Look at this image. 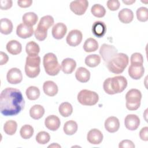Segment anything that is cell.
I'll return each mask as SVG.
<instances>
[{
	"mask_svg": "<svg viewBox=\"0 0 148 148\" xmlns=\"http://www.w3.org/2000/svg\"><path fill=\"white\" fill-rule=\"evenodd\" d=\"M25 102L21 91L16 88L8 87L0 95L1 113L5 116H15L24 108Z\"/></svg>",
	"mask_w": 148,
	"mask_h": 148,
	"instance_id": "obj_1",
	"label": "cell"
},
{
	"mask_svg": "<svg viewBox=\"0 0 148 148\" xmlns=\"http://www.w3.org/2000/svg\"><path fill=\"white\" fill-rule=\"evenodd\" d=\"M129 63L128 56L123 53H117L110 61L106 63L108 70L114 74L122 73Z\"/></svg>",
	"mask_w": 148,
	"mask_h": 148,
	"instance_id": "obj_2",
	"label": "cell"
},
{
	"mask_svg": "<svg viewBox=\"0 0 148 148\" xmlns=\"http://www.w3.org/2000/svg\"><path fill=\"white\" fill-rule=\"evenodd\" d=\"M43 64L45 72L50 76L57 75L61 69L56 56L52 53H47L44 56Z\"/></svg>",
	"mask_w": 148,
	"mask_h": 148,
	"instance_id": "obj_3",
	"label": "cell"
},
{
	"mask_svg": "<svg viewBox=\"0 0 148 148\" xmlns=\"http://www.w3.org/2000/svg\"><path fill=\"white\" fill-rule=\"evenodd\" d=\"M40 57L38 56H27L25 65V72L30 78H34L40 73Z\"/></svg>",
	"mask_w": 148,
	"mask_h": 148,
	"instance_id": "obj_4",
	"label": "cell"
},
{
	"mask_svg": "<svg viewBox=\"0 0 148 148\" xmlns=\"http://www.w3.org/2000/svg\"><path fill=\"white\" fill-rule=\"evenodd\" d=\"M141 92L136 88L130 90L125 95L126 108L129 110H136L140 105Z\"/></svg>",
	"mask_w": 148,
	"mask_h": 148,
	"instance_id": "obj_5",
	"label": "cell"
},
{
	"mask_svg": "<svg viewBox=\"0 0 148 148\" xmlns=\"http://www.w3.org/2000/svg\"><path fill=\"white\" fill-rule=\"evenodd\" d=\"M99 100L98 94L94 91L84 89L77 94L78 102L85 106H92L95 105Z\"/></svg>",
	"mask_w": 148,
	"mask_h": 148,
	"instance_id": "obj_6",
	"label": "cell"
},
{
	"mask_svg": "<svg viewBox=\"0 0 148 148\" xmlns=\"http://www.w3.org/2000/svg\"><path fill=\"white\" fill-rule=\"evenodd\" d=\"M110 86L114 94L122 92L127 86V80L123 76L110 77Z\"/></svg>",
	"mask_w": 148,
	"mask_h": 148,
	"instance_id": "obj_7",
	"label": "cell"
},
{
	"mask_svg": "<svg viewBox=\"0 0 148 148\" xmlns=\"http://www.w3.org/2000/svg\"><path fill=\"white\" fill-rule=\"evenodd\" d=\"M117 53V49L113 45L103 43L100 47L99 54L106 64Z\"/></svg>",
	"mask_w": 148,
	"mask_h": 148,
	"instance_id": "obj_8",
	"label": "cell"
},
{
	"mask_svg": "<svg viewBox=\"0 0 148 148\" xmlns=\"http://www.w3.org/2000/svg\"><path fill=\"white\" fill-rule=\"evenodd\" d=\"M88 6V2L87 0H76L71 2L70 9L75 14L81 16L84 14Z\"/></svg>",
	"mask_w": 148,
	"mask_h": 148,
	"instance_id": "obj_9",
	"label": "cell"
},
{
	"mask_svg": "<svg viewBox=\"0 0 148 148\" xmlns=\"http://www.w3.org/2000/svg\"><path fill=\"white\" fill-rule=\"evenodd\" d=\"M82 39L83 34L82 32L78 29H73L68 33L66 41L70 46L75 47L81 43Z\"/></svg>",
	"mask_w": 148,
	"mask_h": 148,
	"instance_id": "obj_10",
	"label": "cell"
},
{
	"mask_svg": "<svg viewBox=\"0 0 148 148\" xmlns=\"http://www.w3.org/2000/svg\"><path fill=\"white\" fill-rule=\"evenodd\" d=\"M8 82L10 84H16L21 83L23 80V75L21 71L17 68L9 69L6 75Z\"/></svg>",
	"mask_w": 148,
	"mask_h": 148,
	"instance_id": "obj_11",
	"label": "cell"
},
{
	"mask_svg": "<svg viewBox=\"0 0 148 148\" xmlns=\"http://www.w3.org/2000/svg\"><path fill=\"white\" fill-rule=\"evenodd\" d=\"M128 75L134 80L140 79L145 73V68L143 65L131 64L128 68Z\"/></svg>",
	"mask_w": 148,
	"mask_h": 148,
	"instance_id": "obj_12",
	"label": "cell"
},
{
	"mask_svg": "<svg viewBox=\"0 0 148 148\" xmlns=\"http://www.w3.org/2000/svg\"><path fill=\"white\" fill-rule=\"evenodd\" d=\"M34 28L24 23H21L17 25L16 28V34L17 36L23 39H26L31 37L34 34Z\"/></svg>",
	"mask_w": 148,
	"mask_h": 148,
	"instance_id": "obj_13",
	"label": "cell"
},
{
	"mask_svg": "<svg viewBox=\"0 0 148 148\" xmlns=\"http://www.w3.org/2000/svg\"><path fill=\"white\" fill-rule=\"evenodd\" d=\"M124 124L127 129L131 131H134L139 127L140 119L136 114H130L125 117Z\"/></svg>",
	"mask_w": 148,
	"mask_h": 148,
	"instance_id": "obj_14",
	"label": "cell"
},
{
	"mask_svg": "<svg viewBox=\"0 0 148 148\" xmlns=\"http://www.w3.org/2000/svg\"><path fill=\"white\" fill-rule=\"evenodd\" d=\"M87 139L88 142L92 145H98L103 140V134L99 130L94 128L88 131L87 135Z\"/></svg>",
	"mask_w": 148,
	"mask_h": 148,
	"instance_id": "obj_15",
	"label": "cell"
},
{
	"mask_svg": "<svg viewBox=\"0 0 148 148\" xmlns=\"http://www.w3.org/2000/svg\"><path fill=\"white\" fill-rule=\"evenodd\" d=\"M104 125L107 131L110 133H114L119 130L120 128V122L116 117L110 116L106 119Z\"/></svg>",
	"mask_w": 148,
	"mask_h": 148,
	"instance_id": "obj_16",
	"label": "cell"
},
{
	"mask_svg": "<svg viewBox=\"0 0 148 148\" xmlns=\"http://www.w3.org/2000/svg\"><path fill=\"white\" fill-rule=\"evenodd\" d=\"M67 28L66 25L62 23H58L52 28L51 34L54 38L61 39L64 37Z\"/></svg>",
	"mask_w": 148,
	"mask_h": 148,
	"instance_id": "obj_17",
	"label": "cell"
},
{
	"mask_svg": "<svg viewBox=\"0 0 148 148\" xmlns=\"http://www.w3.org/2000/svg\"><path fill=\"white\" fill-rule=\"evenodd\" d=\"M61 122L60 119L55 115H50L47 116L45 120L46 127L50 131H56L60 127Z\"/></svg>",
	"mask_w": 148,
	"mask_h": 148,
	"instance_id": "obj_18",
	"label": "cell"
},
{
	"mask_svg": "<svg viewBox=\"0 0 148 148\" xmlns=\"http://www.w3.org/2000/svg\"><path fill=\"white\" fill-rule=\"evenodd\" d=\"M61 66V70L65 74H71L75 69L76 62L72 58H66L62 60Z\"/></svg>",
	"mask_w": 148,
	"mask_h": 148,
	"instance_id": "obj_19",
	"label": "cell"
},
{
	"mask_svg": "<svg viewBox=\"0 0 148 148\" xmlns=\"http://www.w3.org/2000/svg\"><path fill=\"white\" fill-rule=\"evenodd\" d=\"M106 31V25L104 22L97 21L92 24V32L95 36L98 38H102L105 34Z\"/></svg>",
	"mask_w": 148,
	"mask_h": 148,
	"instance_id": "obj_20",
	"label": "cell"
},
{
	"mask_svg": "<svg viewBox=\"0 0 148 148\" xmlns=\"http://www.w3.org/2000/svg\"><path fill=\"white\" fill-rule=\"evenodd\" d=\"M43 90L45 94L50 97L55 96L58 91L57 85L51 80L46 81L43 83Z\"/></svg>",
	"mask_w": 148,
	"mask_h": 148,
	"instance_id": "obj_21",
	"label": "cell"
},
{
	"mask_svg": "<svg viewBox=\"0 0 148 148\" xmlns=\"http://www.w3.org/2000/svg\"><path fill=\"white\" fill-rule=\"evenodd\" d=\"M118 17L121 23L124 24H128L133 20L134 13L131 9L128 8H124L119 12Z\"/></svg>",
	"mask_w": 148,
	"mask_h": 148,
	"instance_id": "obj_22",
	"label": "cell"
},
{
	"mask_svg": "<svg viewBox=\"0 0 148 148\" xmlns=\"http://www.w3.org/2000/svg\"><path fill=\"white\" fill-rule=\"evenodd\" d=\"M7 51L12 55H17L21 52V44L16 40H11L6 44Z\"/></svg>",
	"mask_w": 148,
	"mask_h": 148,
	"instance_id": "obj_23",
	"label": "cell"
},
{
	"mask_svg": "<svg viewBox=\"0 0 148 148\" xmlns=\"http://www.w3.org/2000/svg\"><path fill=\"white\" fill-rule=\"evenodd\" d=\"M75 77L79 82L81 83H86L90 79V72L86 68L79 67L76 71Z\"/></svg>",
	"mask_w": 148,
	"mask_h": 148,
	"instance_id": "obj_24",
	"label": "cell"
},
{
	"mask_svg": "<svg viewBox=\"0 0 148 148\" xmlns=\"http://www.w3.org/2000/svg\"><path fill=\"white\" fill-rule=\"evenodd\" d=\"M54 21V18L52 16L50 15L45 16L40 18L37 28L47 31V29L53 25Z\"/></svg>",
	"mask_w": 148,
	"mask_h": 148,
	"instance_id": "obj_25",
	"label": "cell"
},
{
	"mask_svg": "<svg viewBox=\"0 0 148 148\" xmlns=\"http://www.w3.org/2000/svg\"><path fill=\"white\" fill-rule=\"evenodd\" d=\"M13 24L10 20L7 18H1L0 20V31L2 34H10L13 30Z\"/></svg>",
	"mask_w": 148,
	"mask_h": 148,
	"instance_id": "obj_26",
	"label": "cell"
},
{
	"mask_svg": "<svg viewBox=\"0 0 148 148\" xmlns=\"http://www.w3.org/2000/svg\"><path fill=\"white\" fill-rule=\"evenodd\" d=\"M45 113V109L40 105H35L30 108L29 116L35 120L42 118Z\"/></svg>",
	"mask_w": 148,
	"mask_h": 148,
	"instance_id": "obj_27",
	"label": "cell"
},
{
	"mask_svg": "<svg viewBox=\"0 0 148 148\" xmlns=\"http://www.w3.org/2000/svg\"><path fill=\"white\" fill-rule=\"evenodd\" d=\"M98 49V42L92 38H89L86 40L83 45V49L87 53L95 51Z\"/></svg>",
	"mask_w": 148,
	"mask_h": 148,
	"instance_id": "obj_28",
	"label": "cell"
},
{
	"mask_svg": "<svg viewBox=\"0 0 148 148\" xmlns=\"http://www.w3.org/2000/svg\"><path fill=\"white\" fill-rule=\"evenodd\" d=\"M77 128L78 125L77 123L74 120H69L64 124L63 130L66 135H72L76 132Z\"/></svg>",
	"mask_w": 148,
	"mask_h": 148,
	"instance_id": "obj_29",
	"label": "cell"
},
{
	"mask_svg": "<svg viewBox=\"0 0 148 148\" xmlns=\"http://www.w3.org/2000/svg\"><path fill=\"white\" fill-rule=\"evenodd\" d=\"M23 23L32 27L35 25L38 20V17L36 14L34 12L25 13L22 17Z\"/></svg>",
	"mask_w": 148,
	"mask_h": 148,
	"instance_id": "obj_30",
	"label": "cell"
},
{
	"mask_svg": "<svg viewBox=\"0 0 148 148\" xmlns=\"http://www.w3.org/2000/svg\"><path fill=\"white\" fill-rule=\"evenodd\" d=\"M25 51L28 56H38L40 51V47L34 41H30L26 45Z\"/></svg>",
	"mask_w": 148,
	"mask_h": 148,
	"instance_id": "obj_31",
	"label": "cell"
},
{
	"mask_svg": "<svg viewBox=\"0 0 148 148\" xmlns=\"http://www.w3.org/2000/svg\"><path fill=\"white\" fill-rule=\"evenodd\" d=\"M60 114L64 117H67L71 115L73 112V108L72 105L67 102H62L58 108Z\"/></svg>",
	"mask_w": 148,
	"mask_h": 148,
	"instance_id": "obj_32",
	"label": "cell"
},
{
	"mask_svg": "<svg viewBox=\"0 0 148 148\" xmlns=\"http://www.w3.org/2000/svg\"><path fill=\"white\" fill-rule=\"evenodd\" d=\"M17 124L16 121L12 120L7 121L3 125L4 132L9 135H14L17 131Z\"/></svg>",
	"mask_w": 148,
	"mask_h": 148,
	"instance_id": "obj_33",
	"label": "cell"
},
{
	"mask_svg": "<svg viewBox=\"0 0 148 148\" xmlns=\"http://www.w3.org/2000/svg\"><path fill=\"white\" fill-rule=\"evenodd\" d=\"M101 62V57L97 54H90L85 58V64L88 66L94 68L97 66Z\"/></svg>",
	"mask_w": 148,
	"mask_h": 148,
	"instance_id": "obj_34",
	"label": "cell"
},
{
	"mask_svg": "<svg viewBox=\"0 0 148 148\" xmlns=\"http://www.w3.org/2000/svg\"><path fill=\"white\" fill-rule=\"evenodd\" d=\"M34 130L33 127L29 124H25L21 127L20 134L21 136L24 139H28L31 138L34 134Z\"/></svg>",
	"mask_w": 148,
	"mask_h": 148,
	"instance_id": "obj_35",
	"label": "cell"
},
{
	"mask_svg": "<svg viewBox=\"0 0 148 148\" xmlns=\"http://www.w3.org/2000/svg\"><path fill=\"white\" fill-rule=\"evenodd\" d=\"M26 95L29 100H36L40 96V90L36 86H30L27 88Z\"/></svg>",
	"mask_w": 148,
	"mask_h": 148,
	"instance_id": "obj_36",
	"label": "cell"
},
{
	"mask_svg": "<svg viewBox=\"0 0 148 148\" xmlns=\"http://www.w3.org/2000/svg\"><path fill=\"white\" fill-rule=\"evenodd\" d=\"M91 12L95 17L101 18L105 15L106 10L102 5L100 4H94L91 7Z\"/></svg>",
	"mask_w": 148,
	"mask_h": 148,
	"instance_id": "obj_37",
	"label": "cell"
},
{
	"mask_svg": "<svg viewBox=\"0 0 148 148\" xmlns=\"http://www.w3.org/2000/svg\"><path fill=\"white\" fill-rule=\"evenodd\" d=\"M50 139L49 134L46 131H40L36 135V142L40 145H45L47 143Z\"/></svg>",
	"mask_w": 148,
	"mask_h": 148,
	"instance_id": "obj_38",
	"label": "cell"
},
{
	"mask_svg": "<svg viewBox=\"0 0 148 148\" xmlns=\"http://www.w3.org/2000/svg\"><path fill=\"white\" fill-rule=\"evenodd\" d=\"M137 19L140 22H145L148 20V10L146 7H140L136 10Z\"/></svg>",
	"mask_w": 148,
	"mask_h": 148,
	"instance_id": "obj_39",
	"label": "cell"
},
{
	"mask_svg": "<svg viewBox=\"0 0 148 148\" xmlns=\"http://www.w3.org/2000/svg\"><path fill=\"white\" fill-rule=\"evenodd\" d=\"M130 62H131V64L143 65V56L139 53H134L131 56Z\"/></svg>",
	"mask_w": 148,
	"mask_h": 148,
	"instance_id": "obj_40",
	"label": "cell"
},
{
	"mask_svg": "<svg viewBox=\"0 0 148 148\" xmlns=\"http://www.w3.org/2000/svg\"><path fill=\"white\" fill-rule=\"evenodd\" d=\"M34 34H35V37L37 40L39 41H43L47 37V31H43L36 28V29L34 32Z\"/></svg>",
	"mask_w": 148,
	"mask_h": 148,
	"instance_id": "obj_41",
	"label": "cell"
},
{
	"mask_svg": "<svg viewBox=\"0 0 148 148\" xmlns=\"http://www.w3.org/2000/svg\"><path fill=\"white\" fill-rule=\"evenodd\" d=\"M108 9L112 11H115L119 9L120 6V3L118 0H109L106 2Z\"/></svg>",
	"mask_w": 148,
	"mask_h": 148,
	"instance_id": "obj_42",
	"label": "cell"
},
{
	"mask_svg": "<svg viewBox=\"0 0 148 148\" xmlns=\"http://www.w3.org/2000/svg\"><path fill=\"white\" fill-rule=\"evenodd\" d=\"M103 88L105 92L110 95H113V92L112 90L111 86H110V77H109L105 80L103 83Z\"/></svg>",
	"mask_w": 148,
	"mask_h": 148,
	"instance_id": "obj_43",
	"label": "cell"
},
{
	"mask_svg": "<svg viewBox=\"0 0 148 148\" xmlns=\"http://www.w3.org/2000/svg\"><path fill=\"white\" fill-rule=\"evenodd\" d=\"M119 148H134L135 145L132 141L125 139L121 141L119 145Z\"/></svg>",
	"mask_w": 148,
	"mask_h": 148,
	"instance_id": "obj_44",
	"label": "cell"
},
{
	"mask_svg": "<svg viewBox=\"0 0 148 148\" xmlns=\"http://www.w3.org/2000/svg\"><path fill=\"white\" fill-rule=\"evenodd\" d=\"M13 5V2L11 0H1L0 8L2 10H8L10 9Z\"/></svg>",
	"mask_w": 148,
	"mask_h": 148,
	"instance_id": "obj_45",
	"label": "cell"
},
{
	"mask_svg": "<svg viewBox=\"0 0 148 148\" xmlns=\"http://www.w3.org/2000/svg\"><path fill=\"white\" fill-rule=\"evenodd\" d=\"M140 138L144 141L148 140V127H145L142 128L139 132Z\"/></svg>",
	"mask_w": 148,
	"mask_h": 148,
	"instance_id": "obj_46",
	"label": "cell"
},
{
	"mask_svg": "<svg viewBox=\"0 0 148 148\" xmlns=\"http://www.w3.org/2000/svg\"><path fill=\"white\" fill-rule=\"evenodd\" d=\"M32 3V0H21V1H18L17 4L20 8H28L29 7Z\"/></svg>",
	"mask_w": 148,
	"mask_h": 148,
	"instance_id": "obj_47",
	"label": "cell"
},
{
	"mask_svg": "<svg viewBox=\"0 0 148 148\" xmlns=\"http://www.w3.org/2000/svg\"><path fill=\"white\" fill-rule=\"evenodd\" d=\"M9 60L8 56L4 52L1 51L0 53V65H3L8 62Z\"/></svg>",
	"mask_w": 148,
	"mask_h": 148,
	"instance_id": "obj_48",
	"label": "cell"
},
{
	"mask_svg": "<svg viewBox=\"0 0 148 148\" xmlns=\"http://www.w3.org/2000/svg\"><path fill=\"white\" fill-rule=\"evenodd\" d=\"M123 2L126 5H132V3L135 2V0H131V1H123Z\"/></svg>",
	"mask_w": 148,
	"mask_h": 148,
	"instance_id": "obj_49",
	"label": "cell"
},
{
	"mask_svg": "<svg viewBox=\"0 0 148 148\" xmlns=\"http://www.w3.org/2000/svg\"><path fill=\"white\" fill-rule=\"evenodd\" d=\"M48 147H61V146L60 145H58V143H53V144L49 145L48 146Z\"/></svg>",
	"mask_w": 148,
	"mask_h": 148,
	"instance_id": "obj_50",
	"label": "cell"
}]
</instances>
